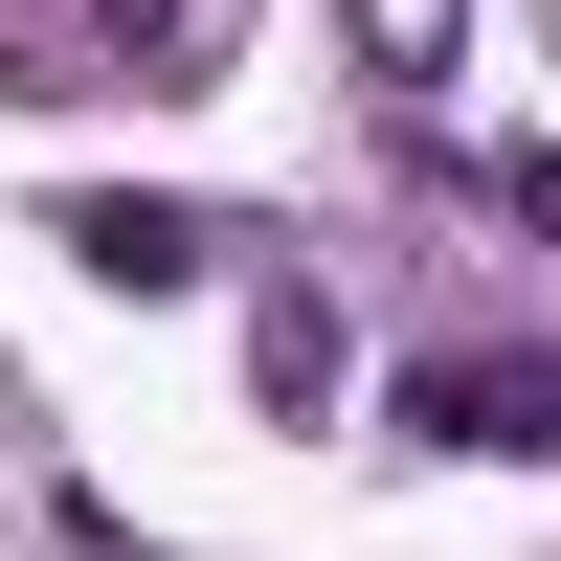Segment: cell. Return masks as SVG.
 Returning <instances> with one entry per match:
<instances>
[{
	"label": "cell",
	"mask_w": 561,
	"mask_h": 561,
	"mask_svg": "<svg viewBox=\"0 0 561 561\" xmlns=\"http://www.w3.org/2000/svg\"><path fill=\"white\" fill-rule=\"evenodd\" d=\"M248 382L314 427V404H337V293H293V270H270V293H248Z\"/></svg>",
	"instance_id": "obj_4"
},
{
	"label": "cell",
	"mask_w": 561,
	"mask_h": 561,
	"mask_svg": "<svg viewBox=\"0 0 561 561\" xmlns=\"http://www.w3.org/2000/svg\"><path fill=\"white\" fill-rule=\"evenodd\" d=\"M45 248L90 270V293H203L248 225H203V203H158V180H90V203H45Z\"/></svg>",
	"instance_id": "obj_3"
},
{
	"label": "cell",
	"mask_w": 561,
	"mask_h": 561,
	"mask_svg": "<svg viewBox=\"0 0 561 561\" xmlns=\"http://www.w3.org/2000/svg\"><path fill=\"white\" fill-rule=\"evenodd\" d=\"M494 203H517V225H539V248H561V158H517V180H494Z\"/></svg>",
	"instance_id": "obj_6"
},
{
	"label": "cell",
	"mask_w": 561,
	"mask_h": 561,
	"mask_svg": "<svg viewBox=\"0 0 561 561\" xmlns=\"http://www.w3.org/2000/svg\"><path fill=\"white\" fill-rule=\"evenodd\" d=\"M337 45L382 90H449V45H472V0H337Z\"/></svg>",
	"instance_id": "obj_5"
},
{
	"label": "cell",
	"mask_w": 561,
	"mask_h": 561,
	"mask_svg": "<svg viewBox=\"0 0 561 561\" xmlns=\"http://www.w3.org/2000/svg\"><path fill=\"white\" fill-rule=\"evenodd\" d=\"M0 90H225V0H0Z\"/></svg>",
	"instance_id": "obj_1"
},
{
	"label": "cell",
	"mask_w": 561,
	"mask_h": 561,
	"mask_svg": "<svg viewBox=\"0 0 561 561\" xmlns=\"http://www.w3.org/2000/svg\"><path fill=\"white\" fill-rule=\"evenodd\" d=\"M404 449H472V472H539L561 449V359H517V337H449V359H404Z\"/></svg>",
	"instance_id": "obj_2"
}]
</instances>
